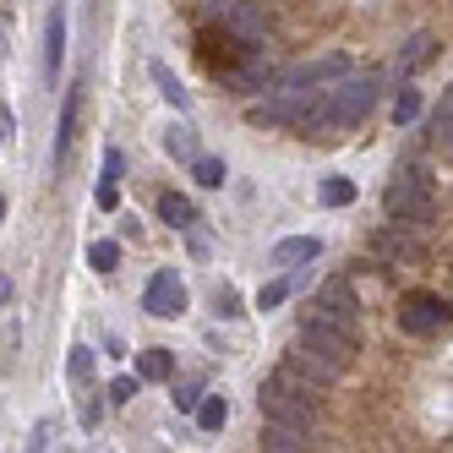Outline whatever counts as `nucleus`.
<instances>
[{
  "label": "nucleus",
  "instance_id": "b1692460",
  "mask_svg": "<svg viewBox=\"0 0 453 453\" xmlns=\"http://www.w3.org/2000/svg\"><path fill=\"white\" fill-rule=\"evenodd\" d=\"M448 126H453V115H448V99H442V104H437V115H432V126H426L432 148H448Z\"/></svg>",
  "mask_w": 453,
  "mask_h": 453
},
{
  "label": "nucleus",
  "instance_id": "f257e3e1",
  "mask_svg": "<svg viewBox=\"0 0 453 453\" xmlns=\"http://www.w3.org/2000/svg\"><path fill=\"white\" fill-rule=\"evenodd\" d=\"M257 410L268 415V426H296V432H311L317 426V388L296 382L284 366L263 382V394H257Z\"/></svg>",
  "mask_w": 453,
  "mask_h": 453
},
{
  "label": "nucleus",
  "instance_id": "a878e982",
  "mask_svg": "<svg viewBox=\"0 0 453 453\" xmlns=\"http://www.w3.org/2000/svg\"><path fill=\"white\" fill-rule=\"evenodd\" d=\"M213 311H219V317H241L246 306H241V296H235V289H230V284H224V289H219V296H213Z\"/></svg>",
  "mask_w": 453,
  "mask_h": 453
},
{
  "label": "nucleus",
  "instance_id": "6ab92c4d",
  "mask_svg": "<svg viewBox=\"0 0 453 453\" xmlns=\"http://www.w3.org/2000/svg\"><path fill=\"white\" fill-rule=\"evenodd\" d=\"M153 82H158V88H165V99H170L175 110H186V104H191V99H186V88L175 82V72L165 66V60H153Z\"/></svg>",
  "mask_w": 453,
  "mask_h": 453
},
{
  "label": "nucleus",
  "instance_id": "7c9ffc66",
  "mask_svg": "<svg viewBox=\"0 0 453 453\" xmlns=\"http://www.w3.org/2000/svg\"><path fill=\"white\" fill-rule=\"evenodd\" d=\"M120 170H126V158H120V153L110 148V153H104V180L115 186V180H120Z\"/></svg>",
  "mask_w": 453,
  "mask_h": 453
},
{
  "label": "nucleus",
  "instance_id": "a211bd4d",
  "mask_svg": "<svg viewBox=\"0 0 453 453\" xmlns=\"http://www.w3.org/2000/svg\"><path fill=\"white\" fill-rule=\"evenodd\" d=\"M432 55H437V39H432V34H415V39H410V50H404V60H399V66H404V72H415V66H426Z\"/></svg>",
  "mask_w": 453,
  "mask_h": 453
},
{
  "label": "nucleus",
  "instance_id": "f3484780",
  "mask_svg": "<svg viewBox=\"0 0 453 453\" xmlns=\"http://www.w3.org/2000/svg\"><path fill=\"white\" fill-rule=\"evenodd\" d=\"M224 420H230V404H224L219 394H208V399H197V426L203 432H219Z\"/></svg>",
  "mask_w": 453,
  "mask_h": 453
},
{
  "label": "nucleus",
  "instance_id": "bb28decb",
  "mask_svg": "<svg viewBox=\"0 0 453 453\" xmlns=\"http://www.w3.org/2000/svg\"><path fill=\"white\" fill-rule=\"evenodd\" d=\"M77 415H82V426H99V415H104V399H99V394H82Z\"/></svg>",
  "mask_w": 453,
  "mask_h": 453
},
{
  "label": "nucleus",
  "instance_id": "aec40b11",
  "mask_svg": "<svg viewBox=\"0 0 453 453\" xmlns=\"http://www.w3.org/2000/svg\"><path fill=\"white\" fill-rule=\"evenodd\" d=\"M88 263H93V273H115V268H120V246H115V241H93Z\"/></svg>",
  "mask_w": 453,
  "mask_h": 453
},
{
  "label": "nucleus",
  "instance_id": "393cba45",
  "mask_svg": "<svg viewBox=\"0 0 453 453\" xmlns=\"http://www.w3.org/2000/svg\"><path fill=\"white\" fill-rule=\"evenodd\" d=\"M284 296H289V284H284V279H273V284H263V289H257V306H263V311H273Z\"/></svg>",
  "mask_w": 453,
  "mask_h": 453
},
{
  "label": "nucleus",
  "instance_id": "2f4dec72",
  "mask_svg": "<svg viewBox=\"0 0 453 453\" xmlns=\"http://www.w3.org/2000/svg\"><path fill=\"white\" fill-rule=\"evenodd\" d=\"M12 306V279H0V311Z\"/></svg>",
  "mask_w": 453,
  "mask_h": 453
},
{
  "label": "nucleus",
  "instance_id": "1a4fd4ad",
  "mask_svg": "<svg viewBox=\"0 0 453 453\" xmlns=\"http://www.w3.org/2000/svg\"><path fill=\"white\" fill-rule=\"evenodd\" d=\"M317 257H322V241L317 235H289V241L273 246V263L279 268H301V263H317Z\"/></svg>",
  "mask_w": 453,
  "mask_h": 453
},
{
  "label": "nucleus",
  "instance_id": "7ed1b4c3",
  "mask_svg": "<svg viewBox=\"0 0 453 453\" xmlns=\"http://www.w3.org/2000/svg\"><path fill=\"white\" fill-rule=\"evenodd\" d=\"M301 349H311V355H322L328 366H349L355 361V334L349 328H334V322H322V317H306L301 322Z\"/></svg>",
  "mask_w": 453,
  "mask_h": 453
},
{
  "label": "nucleus",
  "instance_id": "412c9836",
  "mask_svg": "<svg viewBox=\"0 0 453 453\" xmlns=\"http://www.w3.org/2000/svg\"><path fill=\"white\" fill-rule=\"evenodd\" d=\"M191 175H197V186H224V175H230V170H224V158H191Z\"/></svg>",
  "mask_w": 453,
  "mask_h": 453
},
{
  "label": "nucleus",
  "instance_id": "f03ea898",
  "mask_svg": "<svg viewBox=\"0 0 453 453\" xmlns=\"http://www.w3.org/2000/svg\"><path fill=\"white\" fill-rule=\"evenodd\" d=\"M382 203H388V213H394V224H426V219L437 213L432 175H426V170H399L394 180H388Z\"/></svg>",
  "mask_w": 453,
  "mask_h": 453
},
{
  "label": "nucleus",
  "instance_id": "473e14b6",
  "mask_svg": "<svg viewBox=\"0 0 453 453\" xmlns=\"http://www.w3.org/2000/svg\"><path fill=\"white\" fill-rule=\"evenodd\" d=\"M0 219H6V197H0Z\"/></svg>",
  "mask_w": 453,
  "mask_h": 453
},
{
  "label": "nucleus",
  "instance_id": "9b49d317",
  "mask_svg": "<svg viewBox=\"0 0 453 453\" xmlns=\"http://www.w3.org/2000/svg\"><path fill=\"white\" fill-rule=\"evenodd\" d=\"M60 55H66V12H50V27H44V72L60 77Z\"/></svg>",
  "mask_w": 453,
  "mask_h": 453
},
{
  "label": "nucleus",
  "instance_id": "4be33fe9",
  "mask_svg": "<svg viewBox=\"0 0 453 453\" xmlns=\"http://www.w3.org/2000/svg\"><path fill=\"white\" fill-rule=\"evenodd\" d=\"M165 148H170L175 158H197V132H191V126H175V132L165 137Z\"/></svg>",
  "mask_w": 453,
  "mask_h": 453
},
{
  "label": "nucleus",
  "instance_id": "ddd939ff",
  "mask_svg": "<svg viewBox=\"0 0 453 453\" xmlns=\"http://www.w3.org/2000/svg\"><path fill=\"white\" fill-rule=\"evenodd\" d=\"M377 251L388 257V263H415V257H420V246H415L410 235H399V224H394V230H382V235H377Z\"/></svg>",
  "mask_w": 453,
  "mask_h": 453
},
{
  "label": "nucleus",
  "instance_id": "cd10ccee",
  "mask_svg": "<svg viewBox=\"0 0 453 453\" xmlns=\"http://www.w3.org/2000/svg\"><path fill=\"white\" fill-rule=\"evenodd\" d=\"M110 399H115V404L137 399V377H115V382H110Z\"/></svg>",
  "mask_w": 453,
  "mask_h": 453
},
{
  "label": "nucleus",
  "instance_id": "c85d7f7f",
  "mask_svg": "<svg viewBox=\"0 0 453 453\" xmlns=\"http://www.w3.org/2000/svg\"><path fill=\"white\" fill-rule=\"evenodd\" d=\"M88 366H93V349L77 344V349H72V377H88Z\"/></svg>",
  "mask_w": 453,
  "mask_h": 453
},
{
  "label": "nucleus",
  "instance_id": "2eb2a0df",
  "mask_svg": "<svg viewBox=\"0 0 453 453\" xmlns=\"http://www.w3.org/2000/svg\"><path fill=\"white\" fill-rule=\"evenodd\" d=\"M158 219L175 224V230H191V224H197V208H191L186 197H175V191H165V197H158Z\"/></svg>",
  "mask_w": 453,
  "mask_h": 453
},
{
  "label": "nucleus",
  "instance_id": "20e7f679",
  "mask_svg": "<svg viewBox=\"0 0 453 453\" xmlns=\"http://www.w3.org/2000/svg\"><path fill=\"white\" fill-rule=\"evenodd\" d=\"M306 317H322V322H334V328H349L355 334V317H361V296H355V284L349 279H328L311 296V311Z\"/></svg>",
  "mask_w": 453,
  "mask_h": 453
},
{
  "label": "nucleus",
  "instance_id": "5701e85b",
  "mask_svg": "<svg viewBox=\"0 0 453 453\" xmlns=\"http://www.w3.org/2000/svg\"><path fill=\"white\" fill-rule=\"evenodd\" d=\"M415 115H420V93H415V88H404L399 99H394V126H410Z\"/></svg>",
  "mask_w": 453,
  "mask_h": 453
},
{
  "label": "nucleus",
  "instance_id": "c756f323",
  "mask_svg": "<svg viewBox=\"0 0 453 453\" xmlns=\"http://www.w3.org/2000/svg\"><path fill=\"white\" fill-rule=\"evenodd\" d=\"M197 399H203V388H175V410H197Z\"/></svg>",
  "mask_w": 453,
  "mask_h": 453
},
{
  "label": "nucleus",
  "instance_id": "0eeeda50",
  "mask_svg": "<svg viewBox=\"0 0 453 453\" xmlns=\"http://www.w3.org/2000/svg\"><path fill=\"white\" fill-rule=\"evenodd\" d=\"M142 306H148V317H180L186 311V284H180V273L175 268H158L148 279V289H142Z\"/></svg>",
  "mask_w": 453,
  "mask_h": 453
},
{
  "label": "nucleus",
  "instance_id": "dca6fc26",
  "mask_svg": "<svg viewBox=\"0 0 453 453\" xmlns=\"http://www.w3.org/2000/svg\"><path fill=\"white\" fill-rule=\"evenodd\" d=\"M317 197L328 203V208H349V203H355V180H349V175H328V180L317 186Z\"/></svg>",
  "mask_w": 453,
  "mask_h": 453
},
{
  "label": "nucleus",
  "instance_id": "39448f33",
  "mask_svg": "<svg viewBox=\"0 0 453 453\" xmlns=\"http://www.w3.org/2000/svg\"><path fill=\"white\" fill-rule=\"evenodd\" d=\"M349 77V55H322V60H306V66L273 77V88H289V93H317L322 82H339Z\"/></svg>",
  "mask_w": 453,
  "mask_h": 453
},
{
  "label": "nucleus",
  "instance_id": "72a5a7b5",
  "mask_svg": "<svg viewBox=\"0 0 453 453\" xmlns=\"http://www.w3.org/2000/svg\"><path fill=\"white\" fill-rule=\"evenodd\" d=\"M0 137H6V126H0Z\"/></svg>",
  "mask_w": 453,
  "mask_h": 453
},
{
  "label": "nucleus",
  "instance_id": "423d86ee",
  "mask_svg": "<svg viewBox=\"0 0 453 453\" xmlns=\"http://www.w3.org/2000/svg\"><path fill=\"white\" fill-rule=\"evenodd\" d=\"M399 328L404 334H442L448 328V301L426 296V289H420V296H404L399 301Z\"/></svg>",
  "mask_w": 453,
  "mask_h": 453
},
{
  "label": "nucleus",
  "instance_id": "4468645a",
  "mask_svg": "<svg viewBox=\"0 0 453 453\" xmlns=\"http://www.w3.org/2000/svg\"><path fill=\"white\" fill-rule=\"evenodd\" d=\"M170 372H175L170 349H142V355H137V382H165Z\"/></svg>",
  "mask_w": 453,
  "mask_h": 453
},
{
  "label": "nucleus",
  "instance_id": "9d476101",
  "mask_svg": "<svg viewBox=\"0 0 453 453\" xmlns=\"http://www.w3.org/2000/svg\"><path fill=\"white\" fill-rule=\"evenodd\" d=\"M77 115H82V93H66V110H60V132H55V170L72 158V137H77Z\"/></svg>",
  "mask_w": 453,
  "mask_h": 453
},
{
  "label": "nucleus",
  "instance_id": "6e6552de",
  "mask_svg": "<svg viewBox=\"0 0 453 453\" xmlns=\"http://www.w3.org/2000/svg\"><path fill=\"white\" fill-rule=\"evenodd\" d=\"M284 372L296 377V382H306V388H334V382L344 377L339 366H328V361H322V355H311V349H296V355L284 361Z\"/></svg>",
  "mask_w": 453,
  "mask_h": 453
},
{
  "label": "nucleus",
  "instance_id": "f8f14e48",
  "mask_svg": "<svg viewBox=\"0 0 453 453\" xmlns=\"http://www.w3.org/2000/svg\"><path fill=\"white\" fill-rule=\"evenodd\" d=\"M263 453H311V432H296V426H268V432H263Z\"/></svg>",
  "mask_w": 453,
  "mask_h": 453
}]
</instances>
